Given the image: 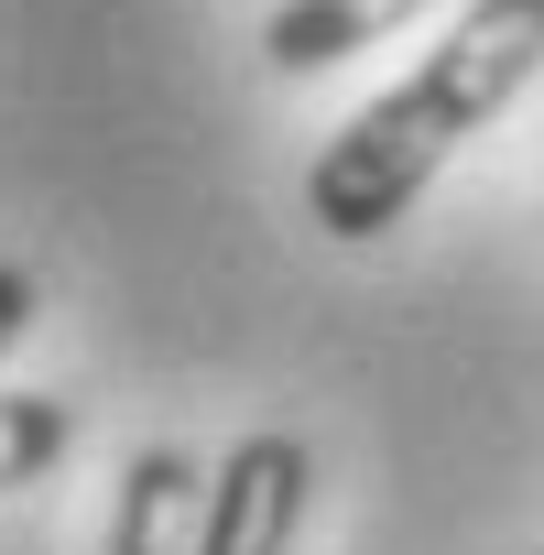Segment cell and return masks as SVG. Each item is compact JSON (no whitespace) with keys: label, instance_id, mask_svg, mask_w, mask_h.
<instances>
[{"label":"cell","instance_id":"cell-1","mask_svg":"<svg viewBox=\"0 0 544 555\" xmlns=\"http://www.w3.org/2000/svg\"><path fill=\"white\" fill-rule=\"evenodd\" d=\"M533 66H544V0H457V23L425 44V66L381 88L306 164V218L327 240H381L436 185V164L533 88Z\"/></svg>","mask_w":544,"mask_h":555},{"label":"cell","instance_id":"cell-2","mask_svg":"<svg viewBox=\"0 0 544 555\" xmlns=\"http://www.w3.org/2000/svg\"><path fill=\"white\" fill-rule=\"evenodd\" d=\"M306 501H316V447L284 436V425H261V436H239V447L207 468L196 555H295Z\"/></svg>","mask_w":544,"mask_h":555},{"label":"cell","instance_id":"cell-3","mask_svg":"<svg viewBox=\"0 0 544 555\" xmlns=\"http://www.w3.org/2000/svg\"><path fill=\"white\" fill-rule=\"evenodd\" d=\"M425 12H446V0H284L272 34H261V55L284 77H316V66H338V55H360V44L425 23Z\"/></svg>","mask_w":544,"mask_h":555},{"label":"cell","instance_id":"cell-4","mask_svg":"<svg viewBox=\"0 0 544 555\" xmlns=\"http://www.w3.org/2000/svg\"><path fill=\"white\" fill-rule=\"evenodd\" d=\"M196 501H207V468L185 447H131L120 512H109V544L99 555H185V512Z\"/></svg>","mask_w":544,"mask_h":555},{"label":"cell","instance_id":"cell-5","mask_svg":"<svg viewBox=\"0 0 544 555\" xmlns=\"http://www.w3.org/2000/svg\"><path fill=\"white\" fill-rule=\"evenodd\" d=\"M66 447H77V414H66L55 392H0V490L55 479Z\"/></svg>","mask_w":544,"mask_h":555},{"label":"cell","instance_id":"cell-6","mask_svg":"<svg viewBox=\"0 0 544 555\" xmlns=\"http://www.w3.org/2000/svg\"><path fill=\"white\" fill-rule=\"evenodd\" d=\"M23 327H34V272H23V261H0V360H12Z\"/></svg>","mask_w":544,"mask_h":555}]
</instances>
